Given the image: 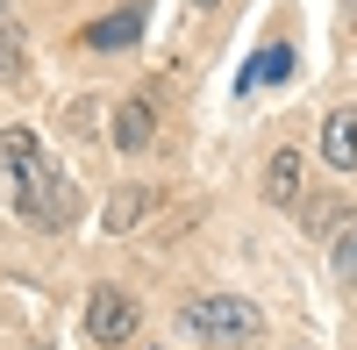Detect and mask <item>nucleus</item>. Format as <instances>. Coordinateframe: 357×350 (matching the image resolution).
<instances>
[{
  "instance_id": "f257e3e1",
  "label": "nucleus",
  "mask_w": 357,
  "mask_h": 350,
  "mask_svg": "<svg viewBox=\"0 0 357 350\" xmlns=\"http://www.w3.org/2000/svg\"><path fill=\"white\" fill-rule=\"evenodd\" d=\"M15 200H22V215L43 222V229H65V222L79 215V193L65 186V172H57L43 151L29 158V165H15Z\"/></svg>"
},
{
  "instance_id": "f03ea898",
  "label": "nucleus",
  "mask_w": 357,
  "mask_h": 350,
  "mask_svg": "<svg viewBox=\"0 0 357 350\" xmlns=\"http://www.w3.org/2000/svg\"><path fill=\"white\" fill-rule=\"evenodd\" d=\"M186 329L215 336V343H257L264 314L250 300H229V294H207V300H186Z\"/></svg>"
},
{
  "instance_id": "7ed1b4c3",
  "label": "nucleus",
  "mask_w": 357,
  "mask_h": 350,
  "mask_svg": "<svg viewBox=\"0 0 357 350\" xmlns=\"http://www.w3.org/2000/svg\"><path fill=\"white\" fill-rule=\"evenodd\" d=\"M86 336L93 343H129L136 336V300L122 286H93V300H86Z\"/></svg>"
},
{
  "instance_id": "20e7f679",
  "label": "nucleus",
  "mask_w": 357,
  "mask_h": 350,
  "mask_svg": "<svg viewBox=\"0 0 357 350\" xmlns=\"http://www.w3.org/2000/svg\"><path fill=\"white\" fill-rule=\"evenodd\" d=\"M321 158L336 172H357V107H336L329 122H321Z\"/></svg>"
},
{
  "instance_id": "39448f33",
  "label": "nucleus",
  "mask_w": 357,
  "mask_h": 350,
  "mask_svg": "<svg viewBox=\"0 0 357 350\" xmlns=\"http://www.w3.org/2000/svg\"><path fill=\"white\" fill-rule=\"evenodd\" d=\"M136 29H143V8H122V15H107V22L86 29V43L93 50H122V43H136Z\"/></svg>"
},
{
  "instance_id": "423d86ee",
  "label": "nucleus",
  "mask_w": 357,
  "mask_h": 350,
  "mask_svg": "<svg viewBox=\"0 0 357 350\" xmlns=\"http://www.w3.org/2000/svg\"><path fill=\"white\" fill-rule=\"evenodd\" d=\"M264 200H279V208L301 200V158H293V151H279L272 165H264Z\"/></svg>"
},
{
  "instance_id": "0eeeda50",
  "label": "nucleus",
  "mask_w": 357,
  "mask_h": 350,
  "mask_svg": "<svg viewBox=\"0 0 357 350\" xmlns=\"http://www.w3.org/2000/svg\"><path fill=\"white\" fill-rule=\"evenodd\" d=\"M151 107H143V100H129L122 107V122H114V143H122V151H143V143H151Z\"/></svg>"
},
{
  "instance_id": "6e6552de",
  "label": "nucleus",
  "mask_w": 357,
  "mask_h": 350,
  "mask_svg": "<svg viewBox=\"0 0 357 350\" xmlns=\"http://www.w3.org/2000/svg\"><path fill=\"white\" fill-rule=\"evenodd\" d=\"M286 72H293V50H286V43H272V50H264V57H257V65L243 72V93H250V86H279Z\"/></svg>"
},
{
  "instance_id": "1a4fd4ad",
  "label": "nucleus",
  "mask_w": 357,
  "mask_h": 350,
  "mask_svg": "<svg viewBox=\"0 0 357 350\" xmlns=\"http://www.w3.org/2000/svg\"><path fill=\"white\" fill-rule=\"evenodd\" d=\"M143 215H151V193H143V186L107 200V229H129V222H143Z\"/></svg>"
},
{
  "instance_id": "9d476101",
  "label": "nucleus",
  "mask_w": 357,
  "mask_h": 350,
  "mask_svg": "<svg viewBox=\"0 0 357 350\" xmlns=\"http://www.w3.org/2000/svg\"><path fill=\"white\" fill-rule=\"evenodd\" d=\"M336 279H343V286H357V222L336 236Z\"/></svg>"
},
{
  "instance_id": "9b49d317",
  "label": "nucleus",
  "mask_w": 357,
  "mask_h": 350,
  "mask_svg": "<svg viewBox=\"0 0 357 350\" xmlns=\"http://www.w3.org/2000/svg\"><path fill=\"white\" fill-rule=\"evenodd\" d=\"M0 72H22V36H15V15H0Z\"/></svg>"
},
{
  "instance_id": "f8f14e48",
  "label": "nucleus",
  "mask_w": 357,
  "mask_h": 350,
  "mask_svg": "<svg viewBox=\"0 0 357 350\" xmlns=\"http://www.w3.org/2000/svg\"><path fill=\"white\" fill-rule=\"evenodd\" d=\"M0 158H8V165H29V158H36V136H29V129H8V136H0Z\"/></svg>"
},
{
  "instance_id": "ddd939ff",
  "label": "nucleus",
  "mask_w": 357,
  "mask_h": 350,
  "mask_svg": "<svg viewBox=\"0 0 357 350\" xmlns=\"http://www.w3.org/2000/svg\"><path fill=\"white\" fill-rule=\"evenodd\" d=\"M0 15H15V0H0Z\"/></svg>"
},
{
  "instance_id": "4468645a",
  "label": "nucleus",
  "mask_w": 357,
  "mask_h": 350,
  "mask_svg": "<svg viewBox=\"0 0 357 350\" xmlns=\"http://www.w3.org/2000/svg\"><path fill=\"white\" fill-rule=\"evenodd\" d=\"M200 8H215V0H200Z\"/></svg>"
}]
</instances>
